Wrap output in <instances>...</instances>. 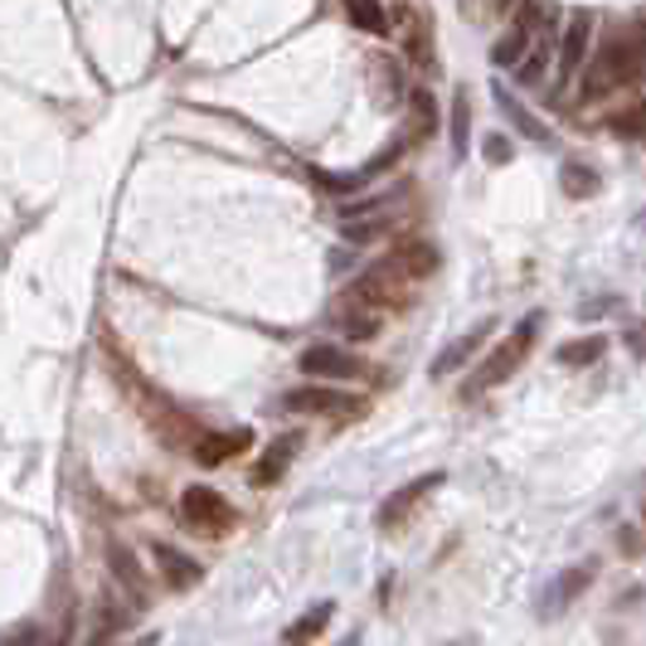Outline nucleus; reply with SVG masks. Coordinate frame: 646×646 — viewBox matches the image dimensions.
<instances>
[{
  "label": "nucleus",
  "instance_id": "f257e3e1",
  "mask_svg": "<svg viewBox=\"0 0 646 646\" xmlns=\"http://www.w3.org/2000/svg\"><path fill=\"white\" fill-rule=\"evenodd\" d=\"M646 69V49H642V25H632V30L623 35H613L608 45H603L594 53V63H588V74H584V88H578V98L584 102H598V98H608V92L617 88H627V84H637Z\"/></svg>",
  "mask_w": 646,
  "mask_h": 646
},
{
  "label": "nucleus",
  "instance_id": "f03ea898",
  "mask_svg": "<svg viewBox=\"0 0 646 646\" xmlns=\"http://www.w3.org/2000/svg\"><path fill=\"white\" fill-rule=\"evenodd\" d=\"M535 331H540V316H525L520 326L510 331L501 345H496V355L487 360V365L477 370V380H472V389H467V394H481V389H496V384H506L510 374H516V370L525 365V355H530V341H535Z\"/></svg>",
  "mask_w": 646,
  "mask_h": 646
},
{
  "label": "nucleus",
  "instance_id": "7ed1b4c3",
  "mask_svg": "<svg viewBox=\"0 0 646 646\" xmlns=\"http://www.w3.org/2000/svg\"><path fill=\"white\" fill-rule=\"evenodd\" d=\"M282 409L302 413V419H355V413H365V399L331 389V384H302L282 394Z\"/></svg>",
  "mask_w": 646,
  "mask_h": 646
},
{
  "label": "nucleus",
  "instance_id": "20e7f679",
  "mask_svg": "<svg viewBox=\"0 0 646 646\" xmlns=\"http://www.w3.org/2000/svg\"><path fill=\"white\" fill-rule=\"evenodd\" d=\"M180 516H185V525H195L199 535L219 540L228 525H234V506H228L219 491H209V487H185V496H180Z\"/></svg>",
  "mask_w": 646,
  "mask_h": 646
},
{
  "label": "nucleus",
  "instance_id": "39448f33",
  "mask_svg": "<svg viewBox=\"0 0 646 646\" xmlns=\"http://www.w3.org/2000/svg\"><path fill=\"white\" fill-rule=\"evenodd\" d=\"M302 374H306V380H355V374H365V360H360L355 350H345V345L321 341V345L302 350Z\"/></svg>",
  "mask_w": 646,
  "mask_h": 646
},
{
  "label": "nucleus",
  "instance_id": "423d86ee",
  "mask_svg": "<svg viewBox=\"0 0 646 646\" xmlns=\"http://www.w3.org/2000/svg\"><path fill=\"white\" fill-rule=\"evenodd\" d=\"M384 267L399 282H409V287H413V282H423V277L438 273V248L433 244H419V238H409V244H399L394 253H389Z\"/></svg>",
  "mask_w": 646,
  "mask_h": 646
},
{
  "label": "nucleus",
  "instance_id": "0eeeda50",
  "mask_svg": "<svg viewBox=\"0 0 646 646\" xmlns=\"http://www.w3.org/2000/svg\"><path fill=\"white\" fill-rule=\"evenodd\" d=\"M588 45H594V10H574L569 30H564V49H559V78H564V84L584 69Z\"/></svg>",
  "mask_w": 646,
  "mask_h": 646
},
{
  "label": "nucleus",
  "instance_id": "6e6552de",
  "mask_svg": "<svg viewBox=\"0 0 646 646\" xmlns=\"http://www.w3.org/2000/svg\"><path fill=\"white\" fill-rule=\"evenodd\" d=\"M253 448L248 428H228V433H199L195 438V462L199 467H224L228 457H244Z\"/></svg>",
  "mask_w": 646,
  "mask_h": 646
},
{
  "label": "nucleus",
  "instance_id": "1a4fd4ad",
  "mask_svg": "<svg viewBox=\"0 0 646 646\" xmlns=\"http://www.w3.org/2000/svg\"><path fill=\"white\" fill-rule=\"evenodd\" d=\"M438 487H442V472H428V477H419V481H409V487H399V491L380 506V530H399L403 516H409V510L419 506L428 491H438Z\"/></svg>",
  "mask_w": 646,
  "mask_h": 646
},
{
  "label": "nucleus",
  "instance_id": "9d476101",
  "mask_svg": "<svg viewBox=\"0 0 646 646\" xmlns=\"http://www.w3.org/2000/svg\"><path fill=\"white\" fill-rule=\"evenodd\" d=\"M151 559H156V569L166 574V584L180 588V594H185V588H195L199 578H205V569H199L190 555H180L175 545H151Z\"/></svg>",
  "mask_w": 646,
  "mask_h": 646
},
{
  "label": "nucleus",
  "instance_id": "9b49d317",
  "mask_svg": "<svg viewBox=\"0 0 646 646\" xmlns=\"http://www.w3.org/2000/svg\"><path fill=\"white\" fill-rule=\"evenodd\" d=\"M491 331H496V321H477V326L467 331L462 341H452V345H448V350H442V355L433 360V380H448V374H452L457 365H467V360L477 355V350H481V341H487Z\"/></svg>",
  "mask_w": 646,
  "mask_h": 646
},
{
  "label": "nucleus",
  "instance_id": "f8f14e48",
  "mask_svg": "<svg viewBox=\"0 0 646 646\" xmlns=\"http://www.w3.org/2000/svg\"><path fill=\"white\" fill-rule=\"evenodd\" d=\"M302 452V438L297 433H282L273 448L263 452V462L253 467V487H273V481H282V472H287L292 467V457Z\"/></svg>",
  "mask_w": 646,
  "mask_h": 646
},
{
  "label": "nucleus",
  "instance_id": "ddd939ff",
  "mask_svg": "<svg viewBox=\"0 0 646 646\" xmlns=\"http://www.w3.org/2000/svg\"><path fill=\"white\" fill-rule=\"evenodd\" d=\"M107 564H112V574H117V584L127 588L131 598H146V574H141V559L131 555V549L123 540H107Z\"/></svg>",
  "mask_w": 646,
  "mask_h": 646
},
{
  "label": "nucleus",
  "instance_id": "4468645a",
  "mask_svg": "<svg viewBox=\"0 0 646 646\" xmlns=\"http://www.w3.org/2000/svg\"><path fill=\"white\" fill-rule=\"evenodd\" d=\"M525 49H530V25H516V30H506L491 45V63H496V69H516Z\"/></svg>",
  "mask_w": 646,
  "mask_h": 646
},
{
  "label": "nucleus",
  "instance_id": "2eb2a0df",
  "mask_svg": "<svg viewBox=\"0 0 646 646\" xmlns=\"http://www.w3.org/2000/svg\"><path fill=\"white\" fill-rule=\"evenodd\" d=\"M603 355H608V335H584V341H569V345H559V360H564V365H574V370H584V365H598Z\"/></svg>",
  "mask_w": 646,
  "mask_h": 646
},
{
  "label": "nucleus",
  "instance_id": "dca6fc26",
  "mask_svg": "<svg viewBox=\"0 0 646 646\" xmlns=\"http://www.w3.org/2000/svg\"><path fill=\"white\" fill-rule=\"evenodd\" d=\"M496 107H501V112H506V117H510V123H516V127L525 131V137H535V141H545V146H549V127H545V123H535V117H530V112H525V107L516 102V92L496 88Z\"/></svg>",
  "mask_w": 646,
  "mask_h": 646
},
{
  "label": "nucleus",
  "instance_id": "f3484780",
  "mask_svg": "<svg viewBox=\"0 0 646 646\" xmlns=\"http://www.w3.org/2000/svg\"><path fill=\"white\" fill-rule=\"evenodd\" d=\"M345 10H350V20H355V30H365V35H389V16H384V6L380 0H345Z\"/></svg>",
  "mask_w": 646,
  "mask_h": 646
},
{
  "label": "nucleus",
  "instance_id": "a211bd4d",
  "mask_svg": "<svg viewBox=\"0 0 646 646\" xmlns=\"http://www.w3.org/2000/svg\"><path fill=\"white\" fill-rule=\"evenodd\" d=\"M331 603H316V608L312 613H306L302 617V623H292L287 632H282V637H287V642H312V637H321V632H326V623H331Z\"/></svg>",
  "mask_w": 646,
  "mask_h": 646
},
{
  "label": "nucleus",
  "instance_id": "6ab92c4d",
  "mask_svg": "<svg viewBox=\"0 0 646 646\" xmlns=\"http://www.w3.org/2000/svg\"><path fill=\"white\" fill-rule=\"evenodd\" d=\"M467 141H472V107H467V92H457V102H452V156H467Z\"/></svg>",
  "mask_w": 646,
  "mask_h": 646
},
{
  "label": "nucleus",
  "instance_id": "aec40b11",
  "mask_svg": "<svg viewBox=\"0 0 646 646\" xmlns=\"http://www.w3.org/2000/svg\"><path fill=\"white\" fill-rule=\"evenodd\" d=\"M545 69H549V45H545L540 53H530V49H525V53H520V63H516V84H520V88L545 84Z\"/></svg>",
  "mask_w": 646,
  "mask_h": 646
},
{
  "label": "nucleus",
  "instance_id": "412c9836",
  "mask_svg": "<svg viewBox=\"0 0 646 646\" xmlns=\"http://www.w3.org/2000/svg\"><path fill=\"white\" fill-rule=\"evenodd\" d=\"M409 107H413V127H419V137H428V131L438 127V102L428 88H413L409 92Z\"/></svg>",
  "mask_w": 646,
  "mask_h": 646
},
{
  "label": "nucleus",
  "instance_id": "4be33fe9",
  "mask_svg": "<svg viewBox=\"0 0 646 646\" xmlns=\"http://www.w3.org/2000/svg\"><path fill=\"white\" fill-rule=\"evenodd\" d=\"M564 190H569L574 199H594V195H598V170H588V166H564Z\"/></svg>",
  "mask_w": 646,
  "mask_h": 646
},
{
  "label": "nucleus",
  "instance_id": "5701e85b",
  "mask_svg": "<svg viewBox=\"0 0 646 646\" xmlns=\"http://www.w3.org/2000/svg\"><path fill=\"white\" fill-rule=\"evenodd\" d=\"M316 180H321V190L326 195H355V190H365V175L360 170H350V175H331V170H312Z\"/></svg>",
  "mask_w": 646,
  "mask_h": 646
},
{
  "label": "nucleus",
  "instance_id": "b1692460",
  "mask_svg": "<svg viewBox=\"0 0 646 646\" xmlns=\"http://www.w3.org/2000/svg\"><path fill=\"white\" fill-rule=\"evenodd\" d=\"M409 53H413V59H419L423 63V69H433V39H428V25L423 20H409Z\"/></svg>",
  "mask_w": 646,
  "mask_h": 646
},
{
  "label": "nucleus",
  "instance_id": "393cba45",
  "mask_svg": "<svg viewBox=\"0 0 646 646\" xmlns=\"http://www.w3.org/2000/svg\"><path fill=\"white\" fill-rule=\"evenodd\" d=\"M642 117H646V107L632 102L623 117H613V131H617V137H627V141H642Z\"/></svg>",
  "mask_w": 646,
  "mask_h": 646
},
{
  "label": "nucleus",
  "instance_id": "a878e982",
  "mask_svg": "<svg viewBox=\"0 0 646 646\" xmlns=\"http://www.w3.org/2000/svg\"><path fill=\"white\" fill-rule=\"evenodd\" d=\"M487 160L491 166H510V160H516V146H510V137H487Z\"/></svg>",
  "mask_w": 646,
  "mask_h": 646
},
{
  "label": "nucleus",
  "instance_id": "bb28decb",
  "mask_svg": "<svg viewBox=\"0 0 646 646\" xmlns=\"http://www.w3.org/2000/svg\"><path fill=\"white\" fill-rule=\"evenodd\" d=\"M623 555H627V559H637V555H642V540H637V525H627V530H623Z\"/></svg>",
  "mask_w": 646,
  "mask_h": 646
},
{
  "label": "nucleus",
  "instance_id": "cd10ccee",
  "mask_svg": "<svg viewBox=\"0 0 646 646\" xmlns=\"http://www.w3.org/2000/svg\"><path fill=\"white\" fill-rule=\"evenodd\" d=\"M496 6H510V0H496Z\"/></svg>",
  "mask_w": 646,
  "mask_h": 646
}]
</instances>
